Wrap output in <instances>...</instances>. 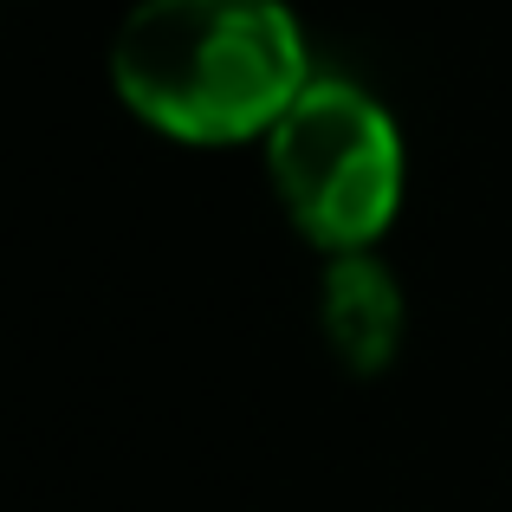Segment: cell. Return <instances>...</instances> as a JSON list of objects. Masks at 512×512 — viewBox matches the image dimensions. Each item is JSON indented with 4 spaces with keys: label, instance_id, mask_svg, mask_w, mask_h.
<instances>
[{
    "label": "cell",
    "instance_id": "1",
    "mask_svg": "<svg viewBox=\"0 0 512 512\" xmlns=\"http://www.w3.org/2000/svg\"><path fill=\"white\" fill-rule=\"evenodd\" d=\"M312 46L286 0H137L111 39V85L175 143H266L312 85Z\"/></svg>",
    "mask_w": 512,
    "mask_h": 512
},
{
    "label": "cell",
    "instance_id": "2",
    "mask_svg": "<svg viewBox=\"0 0 512 512\" xmlns=\"http://www.w3.org/2000/svg\"><path fill=\"white\" fill-rule=\"evenodd\" d=\"M266 175L318 253H370L402 208V130L363 85L318 72L266 130Z\"/></svg>",
    "mask_w": 512,
    "mask_h": 512
},
{
    "label": "cell",
    "instance_id": "3",
    "mask_svg": "<svg viewBox=\"0 0 512 512\" xmlns=\"http://www.w3.org/2000/svg\"><path fill=\"white\" fill-rule=\"evenodd\" d=\"M318 331L350 376H383L402 350V286L376 253H338L318 279Z\"/></svg>",
    "mask_w": 512,
    "mask_h": 512
}]
</instances>
